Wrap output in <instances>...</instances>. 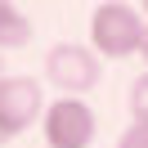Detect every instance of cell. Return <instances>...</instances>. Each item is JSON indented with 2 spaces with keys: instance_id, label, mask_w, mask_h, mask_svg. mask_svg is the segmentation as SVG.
<instances>
[{
  "instance_id": "cell-2",
  "label": "cell",
  "mask_w": 148,
  "mask_h": 148,
  "mask_svg": "<svg viewBox=\"0 0 148 148\" xmlns=\"http://www.w3.org/2000/svg\"><path fill=\"white\" fill-rule=\"evenodd\" d=\"M103 76V58L90 45L76 40H58L45 54V81L54 90H63V99H85V90H94Z\"/></svg>"
},
{
  "instance_id": "cell-10",
  "label": "cell",
  "mask_w": 148,
  "mask_h": 148,
  "mask_svg": "<svg viewBox=\"0 0 148 148\" xmlns=\"http://www.w3.org/2000/svg\"><path fill=\"white\" fill-rule=\"evenodd\" d=\"M0 76H9V72H5V58H0Z\"/></svg>"
},
{
  "instance_id": "cell-1",
  "label": "cell",
  "mask_w": 148,
  "mask_h": 148,
  "mask_svg": "<svg viewBox=\"0 0 148 148\" xmlns=\"http://www.w3.org/2000/svg\"><path fill=\"white\" fill-rule=\"evenodd\" d=\"M144 14L126 0H103L90 14V49L99 58H135L144 45Z\"/></svg>"
},
{
  "instance_id": "cell-7",
  "label": "cell",
  "mask_w": 148,
  "mask_h": 148,
  "mask_svg": "<svg viewBox=\"0 0 148 148\" xmlns=\"http://www.w3.org/2000/svg\"><path fill=\"white\" fill-rule=\"evenodd\" d=\"M117 148H148V130L144 126H126L121 139H117Z\"/></svg>"
},
{
  "instance_id": "cell-11",
  "label": "cell",
  "mask_w": 148,
  "mask_h": 148,
  "mask_svg": "<svg viewBox=\"0 0 148 148\" xmlns=\"http://www.w3.org/2000/svg\"><path fill=\"white\" fill-rule=\"evenodd\" d=\"M0 144H5V135H0Z\"/></svg>"
},
{
  "instance_id": "cell-8",
  "label": "cell",
  "mask_w": 148,
  "mask_h": 148,
  "mask_svg": "<svg viewBox=\"0 0 148 148\" xmlns=\"http://www.w3.org/2000/svg\"><path fill=\"white\" fill-rule=\"evenodd\" d=\"M139 58H144V72H148V27H144V45H139Z\"/></svg>"
},
{
  "instance_id": "cell-5",
  "label": "cell",
  "mask_w": 148,
  "mask_h": 148,
  "mask_svg": "<svg viewBox=\"0 0 148 148\" xmlns=\"http://www.w3.org/2000/svg\"><path fill=\"white\" fill-rule=\"evenodd\" d=\"M32 45V18L18 5L0 0V49H27Z\"/></svg>"
},
{
  "instance_id": "cell-3",
  "label": "cell",
  "mask_w": 148,
  "mask_h": 148,
  "mask_svg": "<svg viewBox=\"0 0 148 148\" xmlns=\"http://www.w3.org/2000/svg\"><path fill=\"white\" fill-rule=\"evenodd\" d=\"M40 135H45V148H90L94 135H99V117L85 99H63L58 94L40 112Z\"/></svg>"
},
{
  "instance_id": "cell-4",
  "label": "cell",
  "mask_w": 148,
  "mask_h": 148,
  "mask_svg": "<svg viewBox=\"0 0 148 148\" xmlns=\"http://www.w3.org/2000/svg\"><path fill=\"white\" fill-rule=\"evenodd\" d=\"M45 112V90L36 76H0V135L18 139Z\"/></svg>"
},
{
  "instance_id": "cell-9",
  "label": "cell",
  "mask_w": 148,
  "mask_h": 148,
  "mask_svg": "<svg viewBox=\"0 0 148 148\" xmlns=\"http://www.w3.org/2000/svg\"><path fill=\"white\" fill-rule=\"evenodd\" d=\"M139 14H144V23H148V0H144V5H139Z\"/></svg>"
},
{
  "instance_id": "cell-6",
  "label": "cell",
  "mask_w": 148,
  "mask_h": 148,
  "mask_svg": "<svg viewBox=\"0 0 148 148\" xmlns=\"http://www.w3.org/2000/svg\"><path fill=\"white\" fill-rule=\"evenodd\" d=\"M130 117H135V126L148 130V72H139L130 81Z\"/></svg>"
}]
</instances>
